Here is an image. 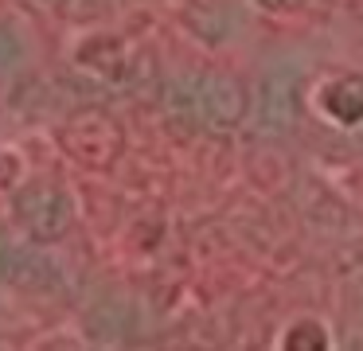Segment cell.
Listing matches in <instances>:
<instances>
[{
	"mask_svg": "<svg viewBox=\"0 0 363 351\" xmlns=\"http://www.w3.org/2000/svg\"><path fill=\"white\" fill-rule=\"evenodd\" d=\"M168 113L207 133H235L250 113V94L227 70H196L180 74L164 90Z\"/></svg>",
	"mask_w": 363,
	"mask_h": 351,
	"instance_id": "obj_1",
	"label": "cell"
},
{
	"mask_svg": "<svg viewBox=\"0 0 363 351\" xmlns=\"http://www.w3.org/2000/svg\"><path fill=\"white\" fill-rule=\"evenodd\" d=\"M0 281L20 289H40V293H63L67 269L51 262L43 254V246H35V242L24 238V246H20V242L0 234Z\"/></svg>",
	"mask_w": 363,
	"mask_h": 351,
	"instance_id": "obj_5",
	"label": "cell"
},
{
	"mask_svg": "<svg viewBox=\"0 0 363 351\" xmlns=\"http://www.w3.org/2000/svg\"><path fill=\"white\" fill-rule=\"evenodd\" d=\"M9 211L16 230L35 246H55L71 234L74 226V199L63 184L55 179H24L12 187L9 195Z\"/></svg>",
	"mask_w": 363,
	"mask_h": 351,
	"instance_id": "obj_2",
	"label": "cell"
},
{
	"mask_svg": "<svg viewBox=\"0 0 363 351\" xmlns=\"http://www.w3.org/2000/svg\"><path fill=\"white\" fill-rule=\"evenodd\" d=\"M59 145L71 152V160H79L82 168H110L121 156V129L118 121H110L98 109L67 117V125L59 129Z\"/></svg>",
	"mask_w": 363,
	"mask_h": 351,
	"instance_id": "obj_4",
	"label": "cell"
},
{
	"mask_svg": "<svg viewBox=\"0 0 363 351\" xmlns=\"http://www.w3.org/2000/svg\"><path fill=\"white\" fill-rule=\"evenodd\" d=\"M320 109L344 129H363V78L340 74L320 86Z\"/></svg>",
	"mask_w": 363,
	"mask_h": 351,
	"instance_id": "obj_6",
	"label": "cell"
},
{
	"mask_svg": "<svg viewBox=\"0 0 363 351\" xmlns=\"http://www.w3.org/2000/svg\"><path fill=\"white\" fill-rule=\"evenodd\" d=\"M328 328L320 324V320H313V316H305V320H297V324H289V332L281 335V347H289V351H328Z\"/></svg>",
	"mask_w": 363,
	"mask_h": 351,
	"instance_id": "obj_8",
	"label": "cell"
},
{
	"mask_svg": "<svg viewBox=\"0 0 363 351\" xmlns=\"http://www.w3.org/2000/svg\"><path fill=\"white\" fill-rule=\"evenodd\" d=\"M262 8H274V12H289V8H297V4H305V0H258Z\"/></svg>",
	"mask_w": 363,
	"mask_h": 351,
	"instance_id": "obj_10",
	"label": "cell"
},
{
	"mask_svg": "<svg viewBox=\"0 0 363 351\" xmlns=\"http://www.w3.org/2000/svg\"><path fill=\"white\" fill-rule=\"evenodd\" d=\"M28 59H32V47H28L24 28L9 16H0V82L16 78L28 67Z\"/></svg>",
	"mask_w": 363,
	"mask_h": 351,
	"instance_id": "obj_7",
	"label": "cell"
},
{
	"mask_svg": "<svg viewBox=\"0 0 363 351\" xmlns=\"http://www.w3.org/2000/svg\"><path fill=\"white\" fill-rule=\"evenodd\" d=\"M301 90H305V74L293 62H274L262 70L258 86L250 98V125L258 137H289L301 121Z\"/></svg>",
	"mask_w": 363,
	"mask_h": 351,
	"instance_id": "obj_3",
	"label": "cell"
},
{
	"mask_svg": "<svg viewBox=\"0 0 363 351\" xmlns=\"http://www.w3.org/2000/svg\"><path fill=\"white\" fill-rule=\"evenodd\" d=\"M20 172H24L20 156L12 152L9 145H0V187H4V191H12V187L20 184Z\"/></svg>",
	"mask_w": 363,
	"mask_h": 351,
	"instance_id": "obj_9",
	"label": "cell"
}]
</instances>
